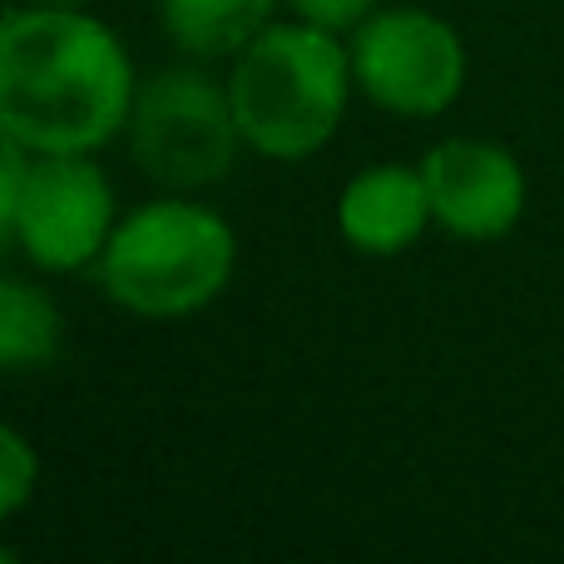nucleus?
<instances>
[{
	"label": "nucleus",
	"instance_id": "1",
	"mask_svg": "<svg viewBox=\"0 0 564 564\" xmlns=\"http://www.w3.org/2000/svg\"><path fill=\"white\" fill-rule=\"evenodd\" d=\"M134 95L124 40L85 6L0 10V124L25 154H99L129 129Z\"/></svg>",
	"mask_w": 564,
	"mask_h": 564
},
{
	"label": "nucleus",
	"instance_id": "2",
	"mask_svg": "<svg viewBox=\"0 0 564 564\" xmlns=\"http://www.w3.org/2000/svg\"><path fill=\"white\" fill-rule=\"evenodd\" d=\"M351 89L357 79L341 35L307 20L263 25L228 65L238 134L253 154L278 164H297L332 144Z\"/></svg>",
	"mask_w": 564,
	"mask_h": 564
},
{
	"label": "nucleus",
	"instance_id": "3",
	"mask_svg": "<svg viewBox=\"0 0 564 564\" xmlns=\"http://www.w3.org/2000/svg\"><path fill=\"white\" fill-rule=\"evenodd\" d=\"M234 268V224L218 208L174 194L119 218L95 263V278L115 307L149 322H174L224 297Z\"/></svg>",
	"mask_w": 564,
	"mask_h": 564
},
{
	"label": "nucleus",
	"instance_id": "4",
	"mask_svg": "<svg viewBox=\"0 0 564 564\" xmlns=\"http://www.w3.org/2000/svg\"><path fill=\"white\" fill-rule=\"evenodd\" d=\"M124 134L134 164L174 194L208 188L234 174V159L243 149L228 85L198 65L159 69L149 85H139Z\"/></svg>",
	"mask_w": 564,
	"mask_h": 564
},
{
	"label": "nucleus",
	"instance_id": "5",
	"mask_svg": "<svg viewBox=\"0 0 564 564\" xmlns=\"http://www.w3.org/2000/svg\"><path fill=\"white\" fill-rule=\"evenodd\" d=\"M347 55L361 95L401 119L446 115L470 75L466 40L456 35V25L421 6H377L351 30Z\"/></svg>",
	"mask_w": 564,
	"mask_h": 564
},
{
	"label": "nucleus",
	"instance_id": "6",
	"mask_svg": "<svg viewBox=\"0 0 564 564\" xmlns=\"http://www.w3.org/2000/svg\"><path fill=\"white\" fill-rule=\"evenodd\" d=\"M115 224V184L95 154H30L15 204V248L40 273L95 268Z\"/></svg>",
	"mask_w": 564,
	"mask_h": 564
},
{
	"label": "nucleus",
	"instance_id": "7",
	"mask_svg": "<svg viewBox=\"0 0 564 564\" xmlns=\"http://www.w3.org/2000/svg\"><path fill=\"white\" fill-rule=\"evenodd\" d=\"M431 218L460 243H496L525 218V169L490 139H441L421 159Z\"/></svg>",
	"mask_w": 564,
	"mask_h": 564
},
{
	"label": "nucleus",
	"instance_id": "8",
	"mask_svg": "<svg viewBox=\"0 0 564 564\" xmlns=\"http://www.w3.org/2000/svg\"><path fill=\"white\" fill-rule=\"evenodd\" d=\"M431 218V194L421 164H367L337 194V234L361 258H397L416 248Z\"/></svg>",
	"mask_w": 564,
	"mask_h": 564
},
{
	"label": "nucleus",
	"instance_id": "9",
	"mask_svg": "<svg viewBox=\"0 0 564 564\" xmlns=\"http://www.w3.org/2000/svg\"><path fill=\"white\" fill-rule=\"evenodd\" d=\"M278 0H159L164 35L188 59H234L263 25Z\"/></svg>",
	"mask_w": 564,
	"mask_h": 564
},
{
	"label": "nucleus",
	"instance_id": "10",
	"mask_svg": "<svg viewBox=\"0 0 564 564\" xmlns=\"http://www.w3.org/2000/svg\"><path fill=\"white\" fill-rule=\"evenodd\" d=\"M65 347V312L45 288L0 273V377L45 371Z\"/></svg>",
	"mask_w": 564,
	"mask_h": 564
},
{
	"label": "nucleus",
	"instance_id": "11",
	"mask_svg": "<svg viewBox=\"0 0 564 564\" xmlns=\"http://www.w3.org/2000/svg\"><path fill=\"white\" fill-rule=\"evenodd\" d=\"M35 486H40L35 446H30L25 431H15V426H6V421H0V525L30 506Z\"/></svg>",
	"mask_w": 564,
	"mask_h": 564
},
{
	"label": "nucleus",
	"instance_id": "12",
	"mask_svg": "<svg viewBox=\"0 0 564 564\" xmlns=\"http://www.w3.org/2000/svg\"><path fill=\"white\" fill-rule=\"evenodd\" d=\"M30 154L6 124H0V263L15 248V204H20V184H25Z\"/></svg>",
	"mask_w": 564,
	"mask_h": 564
},
{
	"label": "nucleus",
	"instance_id": "13",
	"mask_svg": "<svg viewBox=\"0 0 564 564\" xmlns=\"http://www.w3.org/2000/svg\"><path fill=\"white\" fill-rule=\"evenodd\" d=\"M292 15L307 20V25H322L332 30V35H347V30H357L361 20L377 10V0H288Z\"/></svg>",
	"mask_w": 564,
	"mask_h": 564
},
{
	"label": "nucleus",
	"instance_id": "14",
	"mask_svg": "<svg viewBox=\"0 0 564 564\" xmlns=\"http://www.w3.org/2000/svg\"><path fill=\"white\" fill-rule=\"evenodd\" d=\"M40 6H89V0H40Z\"/></svg>",
	"mask_w": 564,
	"mask_h": 564
},
{
	"label": "nucleus",
	"instance_id": "15",
	"mask_svg": "<svg viewBox=\"0 0 564 564\" xmlns=\"http://www.w3.org/2000/svg\"><path fill=\"white\" fill-rule=\"evenodd\" d=\"M10 560H15V550H10V545H0V564H10Z\"/></svg>",
	"mask_w": 564,
	"mask_h": 564
}]
</instances>
